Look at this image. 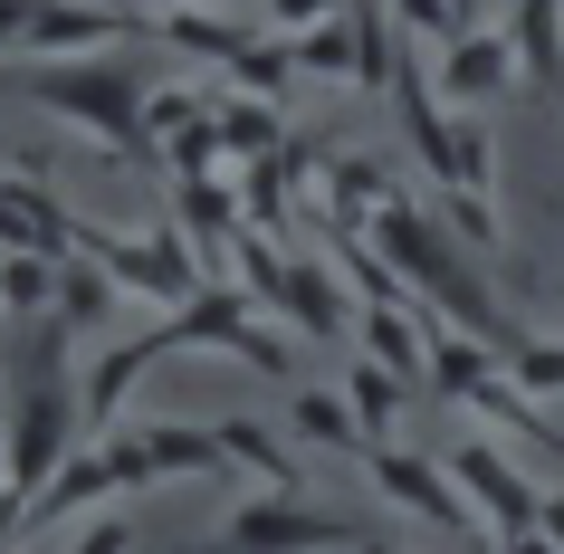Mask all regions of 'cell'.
Here are the masks:
<instances>
[{
  "label": "cell",
  "instance_id": "cell-4",
  "mask_svg": "<svg viewBox=\"0 0 564 554\" xmlns=\"http://www.w3.org/2000/svg\"><path fill=\"white\" fill-rule=\"evenodd\" d=\"M545 525H555V554H564V497H545Z\"/></svg>",
  "mask_w": 564,
  "mask_h": 554
},
{
  "label": "cell",
  "instance_id": "cell-3",
  "mask_svg": "<svg viewBox=\"0 0 564 554\" xmlns=\"http://www.w3.org/2000/svg\"><path fill=\"white\" fill-rule=\"evenodd\" d=\"M297 421H306V431H316V439H355V431H345V411H335V402H297Z\"/></svg>",
  "mask_w": 564,
  "mask_h": 554
},
{
  "label": "cell",
  "instance_id": "cell-5",
  "mask_svg": "<svg viewBox=\"0 0 564 554\" xmlns=\"http://www.w3.org/2000/svg\"><path fill=\"white\" fill-rule=\"evenodd\" d=\"M517 554H555V545H535V535H517Z\"/></svg>",
  "mask_w": 564,
  "mask_h": 554
},
{
  "label": "cell",
  "instance_id": "cell-2",
  "mask_svg": "<svg viewBox=\"0 0 564 554\" xmlns=\"http://www.w3.org/2000/svg\"><path fill=\"white\" fill-rule=\"evenodd\" d=\"M335 535H345L335 517H278V507H268V517H239V525H230V545H239V554H278V545H335Z\"/></svg>",
  "mask_w": 564,
  "mask_h": 554
},
{
  "label": "cell",
  "instance_id": "cell-1",
  "mask_svg": "<svg viewBox=\"0 0 564 554\" xmlns=\"http://www.w3.org/2000/svg\"><path fill=\"white\" fill-rule=\"evenodd\" d=\"M459 478H469V488L488 497V507H498L507 545H517V535H527V525H535V497H527V478H507V468L488 459V449H469V459H459Z\"/></svg>",
  "mask_w": 564,
  "mask_h": 554
}]
</instances>
